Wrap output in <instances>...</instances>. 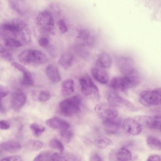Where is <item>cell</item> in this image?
Instances as JSON below:
<instances>
[{
    "label": "cell",
    "mask_w": 161,
    "mask_h": 161,
    "mask_svg": "<svg viewBox=\"0 0 161 161\" xmlns=\"http://www.w3.org/2000/svg\"><path fill=\"white\" fill-rule=\"evenodd\" d=\"M57 25L59 30L60 32L62 34L66 33L67 30L68 28L67 25L63 19H59L58 21Z\"/></svg>",
    "instance_id": "74e56055"
},
{
    "label": "cell",
    "mask_w": 161,
    "mask_h": 161,
    "mask_svg": "<svg viewBox=\"0 0 161 161\" xmlns=\"http://www.w3.org/2000/svg\"><path fill=\"white\" fill-rule=\"evenodd\" d=\"M51 97L50 93L46 91H41L38 95L37 99L41 102H45L49 100Z\"/></svg>",
    "instance_id": "8d00e7d4"
},
{
    "label": "cell",
    "mask_w": 161,
    "mask_h": 161,
    "mask_svg": "<svg viewBox=\"0 0 161 161\" xmlns=\"http://www.w3.org/2000/svg\"><path fill=\"white\" fill-rule=\"evenodd\" d=\"M46 73L49 79L53 82H58L61 80L58 69L55 65L50 64L47 66L46 69Z\"/></svg>",
    "instance_id": "44dd1931"
},
{
    "label": "cell",
    "mask_w": 161,
    "mask_h": 161,
    "mask_svg": "<svg viewBox=\"0 0 161 161\" xmlns=\"http://www.w3.org/2000/svg\"><path fill=\"white\" fill-rule=\"evenodd\" d=\"M147 161H161V159L159 156L152 154L148 157Z\"/></svg>",
    "instance_id": "7bdbcfd3"
},
{
    "label": "cell",
    "mask_w": 161,
    "mask_h": 161,
    "mask_svg": "<svg viewBox=\"0 0 161 161\" xmlns=\"http://www.w3.org/2000/svg\"><path fill=\"white\" fill-rule=\"evenodd\" d=\"M79 81L81 91L84 95L88 96L93 94L96 98L99 97L98 89L88 75L82 76Z\"/></svg>",
    "instance_id": "8992f818"
},
{
    "label": "cell",
    "mask_w": 161,
    "mask_h": 161,
    "mask_svg": "<svg viewBox=\"0 0 161 161\" xmlns=\"http://www.w3.org/2000/svg\"><path fill=\"white\" fill-rule=\"evenodd\" d=\"M74 91V83L72 79H68L61 84V93L64 96H68Z\"/></svg>",
    "instance_id": "ffe728a7"
},
{
    "label": "cell",
    "mask_w": 161,
    "mask_h": 161,
    "mask_svg": "<svg viewBox=\"0 0 161 161\" xmlns=\"http://www.w3.org/2000/svg\"><path fill=\"white\" fill-rule=\"evenodd\" d=\"M4 43L6 46L11 47H19L22 46V43L19 40L14 38L7 37L3 38Z\"/></svg>",
    "instance_id": "83f0119b"
},
{
    "label": "cell",
    "mask_w": 161,
    "mask_h": 161,
    "mask_svg": "<svg viewBox=\"0 0 161 161\" xmlns=\"http://www.w3.org/2000/svg\"><path fill=\"white\" fill-rule=\"evenodd\" d=\"M90 161H103L101 157L97 154H94L90 157Z\"/></svg>",
    "instance_id": "f6af8a7d"
},
{
    "label": "cell",
    "mask_w": 161,
    "mask_h": 161,
    "mask_svg": "<svg viewBox=\"0 0 161 161\" xmlns=\"http://www.w3.org/2000/svg\"><path fill=\"white\" fill-rule=\"evenodd\" d=\"M122 125L125 130L130 135H138L141 131L142 128L141 123L137 120L132 118H126Z\"/></svg>",
    "instance_id": "8fae6325"
},
{
    "label": "cell",
    "mask_w": 161,
    "mask_h": 161,
    "mask_svg": "<svg viewBox=\"0 0 161 161\" xmlns=\"http://www.w3.org/2000/svg\"><path fill=\"white\" fill-rule=\"evenodd\" d=\"M95 35L90 31L83 29L79 32L75 40L76 44L86 47L93 46L95 42Z\"/></svg>",
    "instance_id": "52a82bcc"
},
{
    "label": "cell",
    "mask_w": 161,
    "mask_h": 161,
    "mask_svg": "<svg viewBox=\"0 0 161 161\" xmlns=\"http://www.w3.org/2000/svg\"><path fill=\"white\" fill-rule=\"evenodd\" d=\"M146 142L151 149L156 151H161V141L158 139L149 136L147 138Z\"/></svg>",
    "instance_id": "484cf974"
},
{
    "label": "cell",
    "mask_w": 161,
    "mask_h": 161,
    "mask_svg": "<svg viewBox=\"0 0 161 161\" xmlns=\"http://www.w3.org/2000/svg\"><path fill=\"white\" fill-rule=\"evenodd\" d=\"M94 109L96 114L102 121L114 119L118 116L117 111L108 103H99L95 106Z\"/></svg>",
    "instance_id": "5b68a950"
},
{
    "label": "cell",
    "mask_w": 161,
    "mask_h": 161,
    "mask_svg": "<svg viewBox=\"0 0 161 161\" xmlns=\"http://www.w3.org/2000/svg\"><path fill=\"white\" fill-rule=\"evenodd\" d=\"M10 125L6 120H2L0 121V128L2 130H6L9 129Z\"/></svg>",
    "instance_id": "b9f144b4"
},
{
    "label": "cell",
    "mask_w": 161,
    "mask_h": 161,
    "mask_svg": "<svg viewBox=\"0 0 161 161\" xmlns=\"http://www.w3.org/2000/svg\"><path fill=\"white\" fill-rule=\"evenodd\" d=\"M108 100V103L114 107L124 105L130 110L134 111L136 110V108L130 102L115 92L109 93Z\"/></svg>",
    "instance_id": "ba28073f"
},
{
    "label": "cell",
    "mask_w": 161,
    "mask_h": 161,
    "mask_svg": "<svg viewBox=\"0 0 161 161\" xmlns=\"http://www.w3.org/2000/svg\"><path fill=\"white\" fill-rule=\"evenodd\" d=\"M117 160L118 161H129L131 158V154L130 151L125 147L119 149L116 154Z\"/></svg>",
    "instance_id": "cb8c5ba5"
},
{
    "label": "cell",
    "mask_w": 161,
    "mask_h": 161,
    "mask_svg": "<svg viewBox=\"0 0 161 161\" xmlns=\"http://www.w3.org/2000/svg\"><path fill=\"white\" fill-rule=\"evenodd\" d=\"M53 161H80V158L76 155L69 153H55L52 154Z\"/></svg>",
    "instance_id": "e0dca14e"
},
{
    "label": "cell",
    "mask_w": 161,
    "mask_h": 161,
    "mask_svg": "<svg viewBox=\"0 0 161 161\" xmlns=\"http://www.w3.org/2000/svg\"><path fill=\"white\" fill-rule=\"evenodd\" d=\"M0 100L3 97H6L8 94V92L5 88L0 87Z\"/></svg>",
    "instance_id": "bcb514c9"
},
{
    "label": "cell",
    "mask_w": 161,
    "mask_h": 161,
    "mask_svg": "<svg viewBox=\"0 0 161 161\" xmlns=\"http://www.w3.org/2000/svg\"><path fill=\"white\" fill-rule=\"evenodd\" d=\"M109 86L115 91L124 92L121 83V77H115L111 80Z\"/></svg>",
    "instance_id": "f546056e"
},
{
    "label": "cell",
    "mask_w": 161,
    "mask_h": 161,
    "mask_svg": "<svg viewBox=\"0 0 161 161\" xmlns=\"http://www.w3.org/2000/svg\"><path fill=\"white\" fill-rule=\"evenodd\" d=\"M46 123L51 128L61 130L68 129L70 127V124L67 121L56 116L47 119Z\"/></svg>",
    "instance_id": "5bb4252c"
},
{
    "label": "cell",
    "mask_w": 161,
    "mask_h": 161,
    "mask_svg": "<svg viewBox=\"0 0 161 161\" xmlns=\"http://www.w3.org/2000/svg\"><path fill=\"white\" fill-rule=\"evenodd\" d=\"M19 61L25 65L32 63L43 64L47 61L46 55L41 51L34 49H29L24 50L18 56Z\"/></svg>",
    "instance_id": "6da1fadb"
},
{
    "label": "cell",
    "mask_w": 161,
    "mask_h": 161,
    "mask_svg": "<svg viewBox=\"0 0 161 161\" xmlns=\"http://www.w3.org/2000/svg\"><path fill=\"white\" fill-rule=\"evenodd\" d=\"M95 145L97 148H105L112 144V142L109 139L105 137H99L94 141Z\"/></svg>",
    "instance_id": "4316f807"
},
{
    "label": "cell",
    "mask_w": 161,
    "mask_h": 161,
    "mask_svg": "<svg viewBox=\"0 0 161 161\" xmlns=\"http://www.w3.org/2000/svg\"><path fill=\"white\" fill-rule=\"evenodd\" d=\"M27 100L25 94L20 90H17L12 94L11 100V106L16 111L20 110L25 104Z\"/></svg>",
    "instance_id": "7c38bea8"
},
{
    "label": "cell",
    "mask_w": 161,
    "mask_h": 161,
    "mask_svg": "<svg viewBox=\"0 0 161 161\" xmlns=\"http://www.w3.org/2000/svg\"><path fill=\"white\" fill-rule=\"evenodd\" d=\"M21 83L26 86H31L34 84V81L31 72L28 70L23 73Z\"/></svg>",
    "instance_id": "836d02e7"
},
{
    "label": "cell",
    "mask_w": 161,
    "mask_h": 161,
    "mask_svg": "<svg viewBox=\"0 0 161 161\" xmlns=\"http://www.w3.org/2000/svg\"><path fill=\"white\" fill-rule=\"evenodd\" d=\"M81 99L77 95L68 97L61 101L59 105L61 113L65 116H70L80 110Z\"/></svg>",
    "instance_id": "3957f363"
},
{
    "label": "cell",
    "mask_w": 161,
    "mask_h": 161,
    "mask_svg": "<svg viewBox=\"0 0 161 161\" xmlns=\"http://www.w3.org/2000/svg\"><path fill=\"white\" fill-rule=\"evenodd\" d=\"M49 146L53 149L59 150L60 152H63L64 150V147L62 142L57 139H53L51 140L49 143Z\"/></svg>",
    "instance_id": "d6a6232c"
},
{
    "label": "cell",
    "mask_w": 161,
    "mask_h": 161,
    "mask_svg": "<svg viewBox=\"0 0 161 161\" xmlns=\"http://www.w3.org/2000/svg\"><path fill=\"white\" fill-rule=\"evenodd\" d=\"M74 58L72 53H66L63 54L59 58L58 62L64 69H67L71 65Z\"/></svg>",
    "instance_id": "7402d4cb"
},
{
    "label": "cell",
    "mask_w": 161,
    "mask_h": 161,
    "mask_svg": "<svg viewBox=\"0 0 161 161\" xmlns=\"http://www.w3.org/2000/svg\"><path fill=\"white\" fill-rule=\"evenodd\" d=\"M116 61L120 71L125 75L136 70L134 67L133 61L129 58L119 56L116 58Z\"/></svg>",
    "instance_id": "30bf717a"
},
{
    "label": "cell",
    "mask_w": 161,
    "mask_h": 161,
    "mask_svg": "<svg viewBox=\"0 0 161 161\" xmlns=\"http://www.w3.org/2000/svg\"><path fill=\"white\" fill-rule=\"evenodd\" d=\"M21 147V144L18 142L13 140L4 142L1 143V150L8 152H14L19 150Z\"/></svg>",
    "instance_id": "ac0fdd59"
},
{
    "label": "cell",
    "mask_w": 161,
    "mask_h": 161,
    "mask_svg": "<svg viewBox=\"0 0 161 161\" xmlns=\"http://www.w3.org/2000/svg\"><path fill=\"white\" fill-rule=\"evenodd\" d=\"M139 118V121H142L148 128L161 131V116H143Z\"/></svg>",
    "instance_id": "4fadbf2b"
},
{
    "label": "cell",
    "mask_w": 161,
    "mask_h": 161,
    "mask_svg": "<svg viewBox=\"0 0 161 161\" xmlns=\"http://www.w3.org/2000/svg\"><path fill=\"white\" fill-rule=\"evenodd\" d=\"M43 146V144L42 142L35 140H30L26 144V147L27 148L31 150L34 151L41 149Z\"/></svg>",
    "instance_id": "f1b7e54d"
},
{
    "label": "cell",
    "mask_w": 161,
    "mask_h": 161,
    "mask_svg": "<svg viewBox=\"0 0 161 161\" xmlns=\"http://www.w3.org/2000/svg\"><path fill=\"white\" fill-rule=\"evenodd\" d=\"M52 154L48 152H42L37 155L33 161H53Z\"/></svg>",
    "instance_id": "1f68e13d"
},
{
    "label": "cell",
    "mask_w": 161,
    "mask_h": 161,
    "mask_svg": "<svg viewBox=\"0 0 161 161\" xmlns=\"http://www.w3.org/2000/svg\"><path fill=\"white\" fill-rule=\"evenodd\" d=\"M11 64L13 67L23 73L28 70L22 65L16 62H13L11 63Z\"/></svg>",
    "instance_id": "f35d334b"
},
{
    "label": "cell",
    "mask_w": 161,
    "mask_h": 161,
    "mask_svg": "<svg viewBox=\"0 0 161 161\" xmlns=\"http://www.w3.org/2000/svg\"><path fill=\"white\" fill-rule=\"evenodd\" d=\"M36 21L40 28L41 32L47 36L55 33L54 22L52 14L48 11L40 13L37 16Z\"/></svg>",
    "instance_id": "7a4b0ae2"
},
{
    "label": "cell",
    "mask_w": 161,
    "mask_h": 161,
    "mask_svg": "<svg viewBox=\"0 0 161 161\" xmlns=\"http://www.w3.org/2000/svg\"><path fill=\"white\" fill-rule=\"evenodd\" d=\"M60 136L63 141L66 143H69L71 140L73 133L68 129L61 130Z\"/></svg>",
    "instance_id": "e575fe53"
},
{
    "label": "cell",
    "mask_w": 161,
    "mask_h": 161,
    "mask_svg": "<svg viewBox=\"0 0 161 161\" xmlns=\"http://www.w3.org/2000/svg\"><path fill=\"white\" fill-rule=\"evenodd\" d=\"M1 57L4 60L8 62H12L13 58L11 53L1 45L0 47Z\"/></svg>",
    "instance_id": "d590c367"
},
{
    "label": "cell",
    "mask_w": 161,
    "mask_h": 161,
    "mask_svg": "<svg viewBox=\"0 0 161 161\" xmlns=\"http://www.w3.org/2000/svg\"><path fill=\"white\" fill-rule=\"evenodd\" d=\"M0 161H22V159L20 157L15 155L3 158Z\"/></svg>",
    "instance_id": "60d3db41"
},
{
    "label": "cell",
    "mask_w": 161,
    "mask_h": 161,
    "mask_svg": "<svg viewBox=\"0 0 161 161\" xmlns=\"http://www.w3.org/2000/svg\"><path fill=\"white\" fill-rule=\"evenodd\" d=\"M140 81V76L136 71L121 77V85L124 92L136 86Z\"/></svg>",
    "instance_id": "9c48e42d"
},
{
    "label": "cell",
    "mask_w": 161,
    "mask_h": 161,
    "mask_svg": "<svg viewBox=\"0 0 161 161\" xmlns=\"http://www.w3.org/2000/svg\"><path fill=\"white\" fill-rule=\"evenodd\" d=\"M8 2L11 8L18 14L22 15L25 13L26 8L23 1L10 0Z\"/></svg>",
    "instance_id": "603a6c76"
},
{
    "label": "cell",
    "mask_w": 161,
    "mask_h": 161,
    "mask_svg": "<svg viewBox=\"0 0 161 161\" xmlns=\"http://www.w3.org/2000/svg\"><path fill=\"white\" fill-rule=\"evenodd\" d=\"M50 7H51L52 12H53L55 14H56L57 15H60V9L56 5L52 4L51 5Z\"/></svg>",
    "instance_id": "ee69618b"
},
{
    "label": "cell",
    "mask_w": 161,
    "mask_h": 161,
    "mask_svg": "<svg viewBox=\"0 0 161 161\" xmlns=\"http://www.w3.org/2000/svg\"><path fill=\"white\" fill-rule=\"evenodd\" d=\"M74 51L76 54L83 59H88L90 57V53L86 47L75 44Z\"/></svg>",
    "instance_id": "d4e9b609"
},
{
    "label": "cell",
    "mask_w": 161,
    "mask_h": 161,
    "mask_svg": "<svg viewBox=\"0 0 161 161\" xmlns=\"http://www.w3.org/2000/svg\"><path fill=\"white\" fill-rule=\"evenodd\" d=\"M49 39L47 37H43L40 38L38 41L39 45L42 47H45L48 46L49 43Z\"/></svg>",
    "instance_id": "ab89813d"
},
{
    "label": "cell",
    "mask_w": 161,
    "mask_h": 161,
    "mask_svg": "<svg viewBox=\"0 0 161 161\" xmlns=\"http://www.w3.org/2000/svg\"><path fill=\"white\" fill-rule=\"evenodd\" d=\"M96 64L97 66L103 69L109 68L112 64V58L108 53H102L97 57Z\"/></svg>",
    "instance_id": "d6986e66"
},
{
    "label": "cell",
    "mask_w": 161,
    "mask_h": 161,
    "mask_svg": "<svg viewBox=\"0 0 161 161\" xmlns=\"http://www.w3.org/2000/svg\"><path fill=\"white\" fill-rule=\"evenodd\" d=\"M139 99L141 103L145 106H161V88L143 91Z\"/></svg>",
    "instance_id": "277c9868"
},
{
    "label": "cell",
    "mask_w": 161,
    "mask_h": 161,
    "mask_svg": "<svg viewBox=\"0 0 161 161\" xmlns=\"http://www.w3.org/2000/svg\"><path fill=\"white\" fill-rule=\"evenodd\" d=\"M91 72L94 78L98 82L106 84L108 81V76L106 71L98 66L92 68Z\"/></svg>",
    "instance_id": "9a60e30c"
},
{
    "label": "cell",
    "mask_w": 161,
    "mask_h": 161,
    "mask_svg": "<svg viewBox=\"0 0 161 161\" xmlns=\"http://www.w3.org/2000/svg\"><path fill=\"white\" fill-rule=\"evenodd\" d=\"M106 130L108 132L115 133L119 129L122 123L121 119L119 117L103 121Z\"/></svg>",
    "instance_id": "2e32d148"
},
{
    "label": "cell",
    "mask_w": 161,
    "mask_h": 161,
    "mask_svg": "<svg viewBox=\"0 0 161 161\" xmlns=\"http://www.w3.org/2000/svg\"><path fill=\"white\" fill-rule=\"evenodd\" d=\"M30 129L35 136H39L45 131V128L36 123L31 124L29 126Z\"/></svg>",
    "instance_id": "4dcf8cb0"
},
{
    "label": "cell",
    "mask_w": 161,
    "mask_h": 161,
    "mask_svg": "<svg viewBox=\"0 0 161 161\" xmlns=\"http://www.w3.org/2000/svg\"><path fill=\"white\" fill-rule=\"evenodd\" d=\"M0 111L1 112H4L5 111V109L3 105H2L1 102L0 103Z\"/></svg>",
    "instance_id": "7dc6e473"
}]
</instances>
